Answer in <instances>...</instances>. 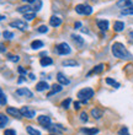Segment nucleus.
<instances>
[{"instance_id":"1","label":"nucleus","mask_w":133,"mask_h":135,"mask_svg":"<svg viewBox=\"0 0 133 135\" xmlns=\"http://www.w3.org/2000/svg\"><path fill=\"white\" fill-rule=\"evenodd\" d=\"M111 50H112V54H113L116 58H120V59H127V60L132 59V54H131L130 52L125 48V46L121 44V43H115V44H112Z\"/></svg>"},{"instance_id":"2","label":"nucleus","mask_w":133,"mask_h":135,"mask_svg":"<svg viewBox=\"0 0 133 135\" xmlns=\"http://www.w3.org/2000/svg\"><path fill=\"white\" fill-rule=\"evenodd\" d=\"M94 96V91L93 89H90V87H85V89H81L78 92V98L80 101H83V102H88V101Z\"/></svg>"},{"instance_id":"3","label":"nucleus","mask_w":133,"mask_h":135,"mask_svg":"<svg viewBox=\"0 0 133 135\" xmlns=\"http://www.w3.org/2000/svg\"><path fill=\"white\" fill-rule=\"evenodd\" d=\"M56 49H57V53L61 54V55H67V54H70V52H72L70 47H69L67 43H59V44L56 47Z\"/></svg>"},{"instance_id":"4","label":"nucleus","mask_w":133,"mask_h":135,"mask_svg":"<svg viewBox=\"0 0 133 135\" xmlns=\"http://www.w3.org/2000/svg\"><path fill=\"white\" fill-rule=\"evenodd\" d=\"M10 26L11 27H14V28L20 30V31H26V30L29 28L27 23H26L25 21H22V20H16V21L10 22Z\"/></svg>"},{"instance_id":"5","label":"nucleus","mask_w":133,"mask_h":135,"mask_svg":"<svg viewBox=\"0 0 133 135\" xmlns=\"http://www.w3.org/2000/svg\"><path fill=\"white\" fill-rule=\"evenodd\" d=\"M38 123H40L44 129L51 128V118L47 117V115H40V117H38Z\"/></svg>"},{"instance_id":"6","label":"nucleus","mask_w":133,"mask_h":135,"mask_svg":"<svg viewBox=\"0 0 133 135\" xmlns=\"http://www.w3.org/2000/svg\"><path fill=\"white\" fill-rule=\"evenodd\" d=\"M6 113L10 114V115H12V117L17 118V119H21L22 118V113L20 109H16V108H12V107H9L6 109Z\"/></svg>"},{"instance_id":"7","label":"nucleus","mask_w":133,"mask_h":135,"mask_svg":"<svg viewBox=\"0 0 133 135\" xmlns=\"http://www.w3.org/2000/svg\"><path fill=\"white\" fill-rule=\"evenodd\" d=\"M21 113H22V117H26V118H30V119H31V118H33L35 117V110L33 109H30L29 107H22L21 109Z\"/></svg>"},{"instance_id":"8","label":"nucleus","mask_w":133,"mask_h":135,"mask_svg":"<svg viewBox=\"0 0 133 135\" xmlns=\"http://www.w3.org/2000/svg\"><path fill=\"white\" fill-rule=\"evenodd\" d=\"M16 95L17 96H24V97H29V98H31V97L33 96L32 92L30 91L29 89H26V87H21V89L16 90Z\"/></svg>"},{"instance_id":"9","label":"nucleus","mask_w":133,"mask_h":135,"mask_svg":"<svg viewBox=\"0 0 133 135\" xmlns=\"http://www.w3.org/2000/svg\"><path fill=\"white\" fill-rule=\"evenodd\" d=\"M117 6L121 7V9L133 7V0H118L117 1Z\"/></svg>"},{"instance_id":"10","label":"nucleus","mask_w":133,"mask_h":135,"mask_svg":"<svg viewBox=\"0 0 133 135\" xmlns=\"http://www.w3.org/2000/svg\"><path fill=\"white\" fill-rule=\"evenodd\" d=\"M72 39H73V42H74V44H75L78 48H81V47L84 46V39L81 38L80 36L73 35V36H72Z\"/></svg>"},{"instance_id":"11","label":"nucleus","mask_w":133,"mask_h":135,"mask_svg":"<svg viewBox=\"0 0 133 135\" xmlns=\"http://www.w3.org/2000/svg\"><path fill=\"white\" fill-rule=\"evenodd\" d=\"M57 80H58V82L61 84V85H68L69 82V79L65 76L64 74H62V73H58V75H57Z\"/></svg>"},{"instance_id":"12","label":"nucleus","mask_w":133,"mask_h":135,"mask_svg":"<svg viewBox=\"0 0 133 135\" xmlns=\"http://www.w3.org/2000/svg\"><path fill=\"white\" fill-rule=\"evenodd\" d=\"M97 27H99L101 31H107L108 21H106V20H99V21H97Z\"/></svg>"},{"instance_id":"13","label":"nucleus","mask_w":133,"mask_h":135,"mask_svg":"<svg viewBox=\"0 0 133 135\" xmlns=\"http://www.w3.org/2000/svg\"><path fill=\"white\" fill-rule=\"evenodd\" d=\"M49 23L51 26H53V27H58V26L62 25V20L58 16H52L49 20Z\"/></svg>"},{"instance_id":"14","label":"nucleus","mask_w":133,"mask_h":135,"mask_svg":"<svg viewBox=\"0 0 133 135\" xmlns=\"http://www.w3.org/2000/svg\"><path fill=\"white\" fill-rule=\"evenodd\" d=\"M17 11L25 15V14H29V12H33V11H35V9H33V7H31V6H29V5H26V6L19 7Z\"/></svg>"},{"instance_id":"15","label":"nucleus","mask_w":133,"mask_h":135,"mask_svg":"<svg viewBox=\"0 0 133 135\" xmlns=\"http://www.w3.org/2000/svg\"><path fill=\"white\" fill-rule=\"evenodd\" d=\"M62 89H63V87H62V85H61V84H57V85L54 84V85L52 86V91H51V92L48 93V96H52V95H54V93L61 92V91H62Z\"/></svg>"},{"instance_id":"16","label":"nucleus","mask_w":133,"mask_h":135,"mask_svg":"<svg viewBox=\"0 0 133 135\" xmlns=\"http://www.w3.org/2000/svg\"><path fill=\"white\" fill-rule=\"evenodd\" d=\"M113 28H115L116 32H121V31L125 28V22H122V21H116L115 25H113Z\"/></svg>"},{"instance_id":"17","label":"nucleus","mask_w":133,"mask_h":135,"mask_svg":"<svg viewBox=\"0 0 133 135\" xmlns=\"http://www.w3.org/2000/svg\"><path fill=\"white\" fill-rule=\"evenodd\" d=\"M62 65H63V66H78L79 63L75 60H72V59H67V60H64L62 63Z\"/></svg>"},{"instance_id":"18","label":"nucleus","mask_w":133,"mask_h":135,"mask_svg":"<svg viewBox=\"0 0 133 135\" xmlns=\"http://www.w3.org/2000/svg\"><path fill=\"white\" fill-rule=\"evenodd\" d=\"M48 89V84H47L46 81H41V82H38L36 85V90L37 91H44V90H47Z\"/></svg>"},{"instance_id":"19","label":"nucleus","mask_w":133,"mask_h":135,"mask_svg":"<svg viewBox=\"0 0 133 135\" xmlns=\"http://www.w3.org/2000/svg\"><path fill=\"white\" fill-rule=\"evenodd\" d=\"M91 115H93L95 119H100V118L102 117V112H101L100 109H97V108H94V109H91Z\"/></svg>"},{"instance_id":"20","label":"nucleus","mask_w":133,"mask_h":135,"mask_svg":"<svg viewBox=\"0 0 133 135\" xmlns=\"http://www.w3.org/2000/svg\"><path fill=\"white\" fill-rule=\"evenodd\" d=\"M41 65L42 66H48V65H51L52 63H53V60L51 59V58H48V57H46V58H41Z\"/></svg>"},{"instance_id":"21","label":"nucleus","mask_w":133,"mask_h":135,"mask_svg":"<svg viewBox=\"0 0 133 135\" xmlns=\"http://www.w3.org/2000/svg\"><path fill=\"white\" fill-rule=\"evenodd\" d=\"M42 47H43V42H42V41H33V42L31 43V48H32V49H40Z\"/></svg>"},{"instance_id":"22","label":"nucleus","mask_w":133,"mask_h":135,"mask_svg":"<svg viewBox=\"0 0 133 135\" xmlns=\"http://www.w3.org/2000/svg\"><path fill=\"white\" fill-rule=\"evenodd\" d=\"M81 132L83 133H85L86 135H95V134H97L99 133V130L97 129H95V128H93V129H81Z\"/></svg>"},{"instance_id":"23","label":"nucleus","mask_w":133,"mask_h":135,"mask_svg":"<svg viewBox=\"0 0 133 135\" xmlns=\"http://www.w3.org/2000/svg\"><path fill=\"white\" fill-rule=\"evenodd\" d=\"M106 84L113 86V87H116V89H118V87H120V84H118V82L115 81V80H113V79H111V78H107V79H106Z\"/></svg>"},{"instance_id":"24","label":"nucleus","mask_w":133,"mask_h":135,"mask_svg":"<svg viewBox=\"0 0 133 135\" xmlns=\"http://www.w3.org/2000/svg\"><path fill=\"white\" fill-rule=\"evenodd\" d=\"M75 11L78 12V14H80V15H84V14H85V5H81V4L76 5V6H75Z\"/></svg>"},{"instance_id":"25","label":"nucleus","mask_w":133,"mask_h":135,"mask_svg":"<svg viewBox=\"0 0 133 135\" xmlns=\"http://www.w3.org/2000/svg\"><path fill=\"white\" fill-rule=\"evenodd\" d=\"M26 130H27V133H29L30 135H41V133L37 130V129L32 128V127H27L26 128Z\"/></svg>"},{"instance_id":"26","label":"nucleus","mask_w":133,"mask_h":135,"mask_svg":"<svg viewBox=\"0 0 133 135\" xmlns=\"http://www.w3.org/2000/svg\"><path fill=\"white\" fill-rule=\"evenodd\" d=\"M6 123H7V118L5 114H1L0 115V127L1 128H5L6 127Z\"/></svg>"},{"instance_id":"27","label":"nucleus","mask_w":133,"mask_h":135,"mask_svg":"<svg viewBox=\"0 0 133 135\" xmlns=\"http://www.w3.org/2000/svg\"><path fill=\"white\" fill-rule=\"evenodd\" d=\"M0 95H1V97H0V104H1V106H5V104H6V96H5V93H4L3 90L0 91Z\"/></svg>"},{"instance_id":"28","label":"nucleus","mask_w":133,"mask_h":135,"mask_svg":"<svg viewBox=\"0 0 133 135\" xmlns=\"http://www.w3.org/2000/svg\"><path fill=\"white\" fill-rule=\"evenodd\" d=\"M121 15H133V7H126L121 11Z\"/></svg>"},{"instance_id":"29","label":"nucleus","mask_w":133,"mask_h":135,"mask_svg":"<svg viewBox=\"0 0 133 135\" xmlns=\"http://www.w3.org/2000/svg\"><path fill=\"white\" fill-rule=\"evenodd\" d=\"M24 16H25V18L26 20H33V18L36 17V11H33V12H29V14H25L24 15Z\"/></svg>"},{"instance_id":"30","label":"nucleus","mask_w":133,"mask_h":135,"mask_svg":"<svg viewBox=\"0 0 133 135\" xmlns=\"http://www.w3.org/2000/svg\"><path fill=\"white\" fill-rule=\"evenodd\" d=\"M70 102H72V101H70V98H67V100H64L63 102H62V107H63L64 109H68Z\"/></svg>"},{"instance_id":"31","label":"nucleus","mask_w":133,"mask_h":135,"mask_svg":"<svg viewBox=\"0 0 133 135\" xmlns=\"http://www.w3.org/2000/svg\"><path fill=\"white\" fill-rule=\"evenodd\" d=\"M102 69H104V65L100 64V65H97V66H95V69L93 70V73H95V74H100L101 71H102Z\"/></svg>"},{"instance_id":"32","label":"nucleus","mask_w":133,"mask_h":135,"mask_svg":"<svg viewBox=\"0 0 133 135\" xmlns=\"http://www.w3.org/2000/svg\"><path fill=\"white\" fill-rule=\"evenodd\" d=\"M3 36L5 37L6 39H11L12 37H14V33H11V32H9V31H5V32L3 33Z\"/></svg>"},{"instance_id":"33","label":"nucleus","mask_w":133,"mask_h":135,"mask_svg":"<svg viewBox=\"0 0 133 135\" xmlns=\"http://www.w3.org/2000/svg\"><path fill=\"white\" fill-rule=\"evenodd\" d=\"M37 31L40 33H46V32H48V27H47V26H40Z\"/></svg>"},{"instance_id":"34","label":"nucleus","mask_w":133,"mask_h":135,"mask_svg":"<svg viewBox=\"0 0 133 135\" xmlns=\"http://www.w3.org/2000/svg\"><path fill=\"white\" fill-rule=\"evenodd\" d=\"M41 6H42V1H41V0H37L36 4H35V7H33V9H35V11H38V10L41 9Z\"/></svg>"},{"instance_id":"35","label":"nucleus","mask_w":133,"mask_h":135,"mask_svg":"<svg viewBox=\"0 0 133 135\" xmlns=\"http://www.w3.org/2000/svg\"><path fill=\"white\" fill-rule=\"evenodd\" d=\"M118 134L120 135H130V133H128V129H127L126 127H123V128L118 132Z\"/></svg>"},{"instance_id":"36","label":"nucleus","mask_w":133,"mask_h":135,"mask_svg":"<svg viewBox=\"0 0 133 135\" xmlns=\"http://www.w3.org/2000/svg\"><path fill=\"white\" fill-rule=\"evenodd\" d=\"M4 135H16V132H15L14 129H6L4 132Z\"/></svg>"},{"instance_id":"37","label":"nucleus","mask_w":133,"mask_h":135,"mask_svg":"<svg viewBox=\"0 0 133 135\" xmlns=\"http://www.w3.org/2000/svg\"><path fill=\"white\" fill-rule=\"evenodd\" d=\"M80 120L81 122H88V114L85 112H81L80 113Z\"/></svg>"},{"instance_id":"38","label":"nucleus","mask_w":133,"mask_h":135,"mask_svg":"<svg viewBox=\"0 0 133 135\" xmlns=\"http://www.w3.org/2000/svg\"><path fill=\"white\" fill-rule=\"evenodd\" d=\"M91 12H93V9H91V6H89V5H85V14H84V15H91Z\"/></svg>"},{"instance_id":"39","label":"nucleus","mask_w":133,"mask_h":135,"mask_svg":"<svg viewBox=\"0 0 133 135\" xmlns=\"http://www.w3.org/2000/svg\"><path fill=\"white\" fill-rule=\"evenodd\" d=\"M10 59L12 61H19V60H20V58H19L17 55H16V57H14V55H10Z\"/></svg>"},{"instance_id":"40","label":"nucleus","mask_w":133,"mask_h":135,"mask_svg":"<svg viewBox=\"0 0 133 135\" xmlns=\"http://www.w3.org/2000/svg\"><path fill=\"white\" fill-rule=\"evenodd\" d=\"M74 27H75V28H80V27H81V23H80L79 21H76L75 23H74Z\"/></svg>"},{"instance_id":"41","label":"nucleus","mask_w":133,"mask_h":135,"mask_svg":"<svg viewBox=\"0 0 133 135\" xmlns=\"http://www.w3.org/2000/svg\"><path fill=\"white\" fill-rule=\"evenodd\" d=\"M74 108H75V109H79V108H80V102H75V103H74Z\"/></svg>"},{"instance_id":"42","label":"nucleus","mask_w":133,"mask_h":135,"mask_svg":"<svg viewBox=\"0 0 133 135\" xmlns=\"http://www.w3.org/2000/svg\"><path fill=\"white\" fill-rule=\"evenodd\" d=\"M19 73H20V74H26V71L22 69V66H19Z\"/></svg>"},{"instance_id":"43","label":"nucleus","mask_w":133,"mask_h":135,"mask_svg":"<svg viewBox=\"0 0 133 135\" xmlns=\"http://www.w3.org/2000/svg\"><path fill=\"white\" fill-rule=\"evenodd\" d=\"M25 3H29V4H31V3H36L37 0H24Z\"/></svg>"},{"instance_id":"44","label":"nucleus","mask_w":133,"mask_h":135,"mask_svg":"<svg viewBox=\"0 0 133 135\" xmlns=\"http://www.w3.org/2000/svg\"><path fill=\"white\" fill-rule=\"evenodd\" d=\"M130 36H131V43H133V32H130Z\"/></svg>"},{"instance_id":"45","label":"nucleus","mask_w":133,"mask_h":135,"mask_svg":"<svg viewBox=\"0 0 133 135\" xmlns=\"http://www.w3.org/2000/svg\"><path fill=\"white\" fill-rule=\"evenodd\" d=\"M1 52H5V47H4V44H1Z\"/></svg>"},{"instance_id":"46","label":"nucleus","mask_w":133,"mask_h":135,"mask_svg":"<svg viewBox=\"0 0 133 135\" xmlns=\"http://www.w3.org/2000/svg\"><path fill=\"white\" fill-rule=\"evenodd\" d=\"M51 135H58V134H51Z\"/></svg>"}]
</instances>
